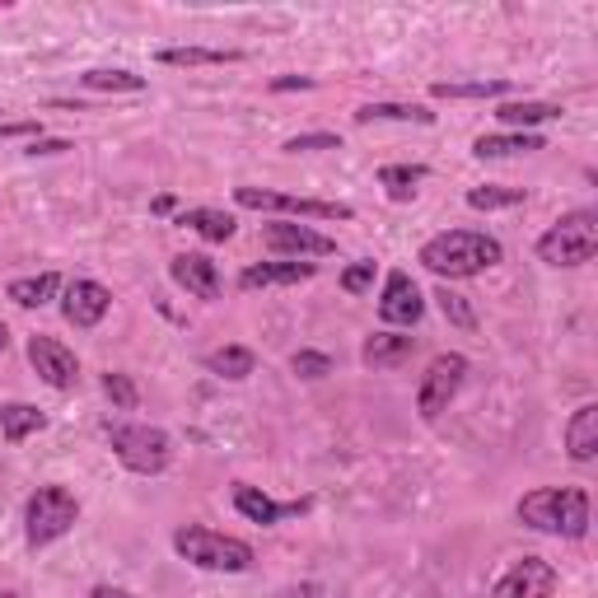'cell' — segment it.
<instances>
[{
    "mask_svg": "<svg viewBox=\"0 0 598 598\" xmlns=\"http://www.w3.org/2000/svg\"><path fill=\"white\" fill-rule=\"evenodd\" d=\"M501 258H505L501 239L477 235V229H448V235H435V239L421 248V262H426V267L435 272V276H444V280L477 276V272L495 267Z\"/></svg>",
    "mask_w": 598,
    "mask_h": 598,
    "instance_id": "obj_1",
    "label": "cell"
},
{
    "mask_svg": "<svg viewBox=\"0 0 598 598\" xmlns=\"http://www.w3.org/2000/svg\"><path fill=\"white\" fill-rule=\"evenodd\" d=\"M519 524L557 538H585L589 534V495L579 487H542L519 501Z\"/></svg>",
    "mask_w": 598,
    "mask_h": 598,
    "instance_id": "obj_2",
    "label": "cell"
},
{
    "mask_svg": "<svg viewBox=\"0 0 598 598\" xmlns=\"http://www.w3.org/2000/svg\"><path fill=\"white\" fill-rule=\"evenodd\" d=\"M174 552L182 561H192V566L202 571H225V575H239L253 566V547L239 542V538H225V534H211L202 524H188L174 534Z\"/></svg>",
    "mask_w": 598,
    "mask_h": 598,
    "instance_id": "obj_3",
    "label": "cell"
},
{
    "mask_svg": "<svg viewBox=\"0 0 598 598\" xmlns=\"http://www.w3.org/2000/svg\"><path fill=\"white\" fill-rule=\"evenodd\" d=\"M598 253V215L594 211H571L538 239V258L552 267H585Z\"/></svg>",
    "mask_w": 598,
    "mask_h": 598,
    "instance_id": "obj_4",
    "label": "cell"
},
{
    "mask_svg": "<svg viewBox=\"0 0 598 598\" xmlns=\"http://www.w3.org/2000/svg\"><path fill=\"white\" fill-rule=\"evenodd\" d=\"M80 519V501L65 487H38L28 495V510H24V534L28 547H47L57 542L61 534H71V524Z\"/></svg>",
    "mask_w": 598,
    "mask_h": 598,
    "instance_id": "obj_5",
    "label": "cell"
},
{
    "mask_svg": "<svg viewBox=\"0 0 598 598\" xmlns=\"http://www.w3.org/2000/svg\"><path fill=\"white\" fill-rule=\"evenodd\" d=\"M108 444H112V454L141 477L164 473L174 458V440L164 435L159 426H108Z\"/></svg>",
    "mask_w": 598,
    "mask_h": 598,
    "instance_id": "obj_6",
    "label": "cell"
},
{
    "mask_svg": "<svg viewBox=\"0 0 598 598\" xmlns=\"http://www.w3.org/2000/svg\"><path fill=\"white\" fill-rule=\"evenodd\" d=\"M235 202L243 211H276V215H309V220H351L346 202H309V196H286L267 188H235Z\"/></svg>",
    "mask_w": 598,
    "mask_h": 598,
    "instance_id": "obj_7",
    "label": "cell"
},
{
    "mask_svg": "<svg viewBox=\"0 0 598 598\" xmlns=\"http://www.w3.org/2000/svg\"><path fill=\"white\" fill-rule=\"evenodd\" d=\"M463 379H468V360L463 356H435L430 360V370H426L421 388H417V411L426 421H435L440 411H448V403H454L458 388H463Z\"/></svg>",
    "mask_w": 598,
    "mask_h": 598,
    "instance_id": "obj_8",
    "label": "cell"
},
{
    "mask_svg": "<svg viewBox=\"0 0 598 598\" xmlns=\"http://www.w3.org/2000/svg\"><path fill=\"white\" fill-rule=\"evenodd\" d=\"M552 594H557V571H552V561H542V557L514 561L491 589V598H552Z\"/></svg>",
    "mask_w": 598,
    "mask_h": 598,
    "instance_id": "obj_9",
    "label": "cell"
},
{
    "mask_svg": "<svg viewBox=\"0 0 598 598\" xmlns=\"http://www.w3.org/2000/svg\"><path fill=\"white\" fill-rule=\"evenodd\" d=\"M28 364L38 370L43 384H52V388H75L80 384V360L65 351L57 337H28Z\"/></svg>",
    "mask_w": 598,
    "mask_h": 598,
    "instance_id": "obj_10",
    "label": "cell"
},
{
    "mask_svg": "<svg viewBox=\"0 0 598 598\" xmlns=\"http://www.w3.org/2000/svg\"><path fill=\"white\" fill-rule=\"evenodd\" d=\"M262 243H267L272 253H295V258L337 253V243H332L327 235H319V229H309V225H290V220H276V225L262 229Z\"/></svg>",
    "mask_w": 598,
    "mask_h": 598,
    "instance_id": "obj_11",
    "label": "cell"
},
{
    "mask_svg": "<svg viewBox=\"0 0 598 598\" xmlns=\"http://www.w3.org/2000/svg\"><path fill=\"white\" fill-rule=\"evenodd\" d=\"M421 313H426V299L417 290V280H411L407 272H388L384 299H379V319L397 323V327H411V323H421Z\"/></svg>",
    "mask_w": 598,
    "mask_h": 598,
    "instance_id": "obj_12",
    "label": "cell"
},
{
    "mask_svg": "<svg viewBox=\"0 0 598 598\" xmlns=\"http://www.w3.org/2000/svg\"><path fill=\"white\" fill-rule=\"evenodd\" d=\"M108 309H112V295H108V286H98V280H71V286H65V299H61L65 323L98 327Z\"/></svg>",
    "mask_w": 598,
    "mask_h": 598,
    "instance_id": "obj_13",
    "label": "cell"
},
{
    "mask_svg": "<svg viewBox=\"0 0 598 598\" xmlns=\"http://www.w3.org/2000/svg\"><path fill=\"white\" fill-rule=\"evenodd\" d=\"M169 276H174L188 295H196V299H220V272H215V262L202 258V253L174 258V262H169Z\"/></svg>",
    "mask_w": 598,
    "mask_h": 598,
    "instance_id": "obj_14",
    "label": "cell"
},
{
    "mask_svg": "<svg viewBox=\"0 0 598 598\" xmlns=\"http://www.w3.org/2000/svg\"><path fill=\"white\" fill-rule=\"evenodd\" d=\"M235 510L243 514L248 524H262V528H267V524H280V519H295V514H304V510H309V501L276 505L272 495H262L258 487H243V481H239V487H235Z\"/></svg>",
    "mask_w": 598,
    "mask_h": 598,
    "instance_id": "obj_15",
    "label": "cell"
},
{
    "mask_svg": "<svg viewBox=\"0 0 598 598\" xmlns=\"http://www.w3.org/2000/svg\"><path fill=\"white\" fill-rule=\"evenodd\" d=\"M411 351H417V337H403V332H374V337L360 346V360L370 364V370H397L403 360H411Z\"/></svg>",
    "mask_w": 598,
    "mask_h": 598,
    "instance_id": "obj_16",
    "label": "cell"
},
{
    "mask_svg": "<svg viewBox=\"0 0 598 598\" xmlns=\"http://www.w3.org/2000/svg\"><path fill=\"white\" fill-rule=\"evenodd\" d=\"M313 262H258V267H248L239 276V290H262V286H299V280H309Z\"/></svg>",
    "mask_w": 598,
    "mask_h": 598,
    "instance_id": "obj_17",
    "label": "cell"
},
{
    "mask_svg": "<svg viewBox=\"0 0 598 598\" xmlns=\"http://www.w3.org/2000/svg\"><path fill=\"white\" fill-rule=\"evenodd\" d=\"M566 448H571L575 463H594L598 458V407L594 403L575 407V417L566 426Z\"/></svg>",
    "mask_w": 598,
    "mask_h": 598,
    "instance_id": "obj_18",
    "label": "cell"
},
{
    "mask_svg": "<svg viewBox=\"0 0 598 598\" xmlns=\"http://www.w3.org/2000/svg\"><path fill=\"white\" fill-rule=\"evenodd\" d=\"M178 225H182V229H196V235L211 239V243L235 239V215L211 211V206H192V211H182V215H178Z\"/></svg>",
    "mask_w": 598,
    "mask_h": 598,
    "instance_id": "obj_19",
    "label": "cell"
},
{
    "mask_svg": "<svg viewBox=\"0 0 598 598\" xmlns=\"http://www.w3.org/2000/svg\"><path fill=\"white\" fill-rule=\"evenodd\" d=\"M528 150H542V136H534V131H510V136H477V141H473V155H477V159L528 155Z\"/></svg>",
    "mask_w": 598,
    "mask_h": 598,
    "instance_id": "obj_20",
    "label": "cell"
},
{
    "mask_svg": "<svg viewBox=\"0 0 598 598\" xmlns=\"http://www.w3.org/2000/svg\"><path fill=\"white\" fill-rule=\"evenodd\" d=\"M159 61L164 65H235L243 61V52H235V47H164Z\"/></svg>",
    "mask_w": 598,
    "mask_h": 598,
    "instance_id": "obj_21",
    "label": "cell"
},
{
    "mask_svg": "<svg viewBox=\"0 0 598 598\" xmlns=\"http://www.w3.org/2000/svg\"><path fill=\"white\" fill-rule=\"evenodd\" d=\"M426 182V164H384L379 169V188H388L393 202H411Z\"/></svg>",
    "mask_w": 598,
    "mask_h": 598,
    "instance_id": "obj_22",
    "label": "cell"
},
{
    "mask_svg": "<svg viewBox=\"0 0 598 598\" xmlns=\"http://www.w3.org/2000/svg\"><path fill=\"white\" fill-rule=\"evenodd\" d=\"M57 290H61V276H57V272L10 280V299H14V304H20V309H43L47 299H57Z\"/></svg>",
    "mask_w": 598,
    "mask_h": 598,
    "instance_id": "obj_23",
    "label": "cell"
},
{
    "mask_svg": "<svg viewBox=\"0 0 598 598\" xmlns=\"http://www.w3.org/2000/svg\"><path fill=\"white\" fill-rule=\"evenodd\" d=\"M47 417L38 407H28V403H10V407H0V435H5V444H20L28 440L33 430H43Z\"/></svg>",
    "mask_w": 598,
    "mask_h": 598,
    "instance_id": "obj_24",
    "label": "cell"
},
{
    "mask_svg": "<svg viewBox=\"0 0 598 598\" xmlns=\"http://www.w3.org/2000/svg\"><path fill=\"white\" fill-rule=\"evenodd\" d=\"M356 122L360 127H370V122H421V127H430L435 112H426L421 104H364L356 112Z\"/></svg>",
    "mask_w": 598,
    "mask_h": 598,
    "instance_id": "obj_25",
    "label": "cell"
},
{
    "mask_svg": "<svg viewBox=\"0 0 598 598\" xmlns=\"http://www.w3.org/2000/svg\"><path fill=\"white\" fill-rule=\"evenodd\" d=\"M495 118L505 127H538V122H552L561 118V104H542V98H524V104H501Z\"/></svg>",
    "mask_w": 598,
    "mask_h": 598,
    "instance_id": "obj_26",
    "label": "cell"
},
{
    "mask_svg": "<svg viewBox=\"0 0 598 598\" xmlns=\"http://www.w3.org/2000/svg\"><path fill=\"white\" fill-rule=\"evenodd\" d=\"M206 364H211V374H220V379H248L258 356L248 351V346H220V351L206 356Z\"/></svg>",
    "mask_w": 598,
    "mask_h": 598,
    "instance_id": "obj_27",
    "label": "cell"
},
{
    "mask_svg": "<svg viewBox=\"0 0 598 598\" xmlns=\"http://www.w3.org/2000/svg\"><path fill=\"white\" fill-rule=\"evenodd\" d=\"M435 98H501L510 94V80H468V85H454V80H440L430 85Z\"/></svg>",
    "mask_w": 598,
    "mask_h": 598,
    "instance_id": "obj_28",
    "label": "cell"
},
{
    "mask_svg": "<svg viewBox=\"0 0 598 598\" xmlns=\"http://www.w3.org/2000/svg\"><path fill=\"white\" fill-rule=\"evenodd\" d=\"M89 89H108V94H141L145 89V75H131V71H85L80 75Z\"/></svg>",
    "mask_w": 598,
    "mask_h": 598,
    "instance_id": "obj_29",
    "label": "cell"
},
{
    "mask_svg": "<svg viewBox=\"0 0 598 598\" xmlns=\"http://www.w3.org/2000/svg\"><path fill=\"white\" fill-rule=\"evenodd\" d=\"M519 202H524V188H501V182H487V188L468 192L473 211H501V206H519Z\"/></svg>",
    "mask_w": 598,
    "mask_h": 598,
    "instance_id": "obj_30",
    "label": "cell"
},
{
    "mask_svg": "<svg viewBox=\"0 0 598 598\" xmlns=\"http://www.w3.org/2000/svg\"><path fill=\"white\" fill-rule=\"evenodd\" d=\"M435 299H440V313H444V319L454 323V327H468V332L477 327V313L468 309V299H463V295H454V290L444 286V290H440Z\"/></svg>",
    "mask_w": 598,
    "mask_h": 598,
    "instance_id": "obj_31",
    "label": "cell"
},
{
    "mask_svg": "<svg viewBox=\"0 0 598 598\" xmlns=\"http://www.w3.org/2000/svg\"><path fill=\"white\" fill-rule=\"evenodd\" d=\"M290 370L299 379H327L332 374V356H323V351H295L290 356Z\"/></svg>",
    "mask_w": 598,
    "mask_h": 598,
    "instance_id": "obj_32",
    "label": "cell"
},
{
    "mask_svg": "<svg viewBox=\"0 0 598 598\" xmlns=\"http://www.w3.org/2000/svg\"><path fill=\"white\" fill-rule=\"evenodd\" d=\"M280 150H286V155H309V150H342V136H332V131H309V136H290Z\"/></svg>",
    "mask_w": 598,
    "mask_h": 598,
    "instance_id": "obj_33",
    "label": "cell"
},
{
    "mask_svg": "<svg viewBox=\"0 0 598 598\" xmlns=\"http://www.w3.org/2000/svg\"><path fill=\"white\" fill-rule=\"evenodd\" d=\"M370 286H374V262H370V258L342 272V290H346V295H364Z\"/></svg>",
    "mask_w": 598,
    "mask_h": 598,
    "instance_id": "obj_34",
    "label": "cell"
},
{
    "mask_svg": "<svg viewBox=\"0 0 598 598\" xmlns=\"http://www.w3.org/2000/svg\"><path fill=\"white\" fill-rule=\"evenodd\" d=\"M104 393H108L118 407H127V411L136 407V384H131L127 374H104Z\"/></svg>",
    "mask_w": 598,
    "mask_h": 598,
    "instance_id": "obj_35",
    "label": "cell"
},
{
    "mask_svg": "<svg viewBox=\"0 0 598 598\" xmlns=\"http://www.w3.org/2000/svg\"><path fill=\"white\" fill-rule=\"evenodd\" d=\"M14 136L43 141V127H38V122H0V141H14Z\"/></svg>",
    "mask_w": 598,
    "mask_h": 598,
    "instance_id": "obj_36",
    "label": "cell"
},
{
    "mask_svg": "<svg viewBox=\"0 0 598 598\" xmlns=\"http://www.w3.org/2000/svg\"><path fill=\"white\" fill-rule=\"evenodd\" d=\"M272 89H276V94H286V89H313V75H280V80H272Z\"/></svg>",
    "mask_w": 598,
    "mask_h": 598,
    "instance_id": "obj_37",
    "label": "cell"
},
{
    "mask_svg": "<svg viewBox=\"0 0 598 598\" xmlns=\"http://www.w3.org/2000/svg\"><path fill=\"white\" fill-rule=\"evenodd\" d=\"M61 150H71V141H33L28 155H61Z\"/></svg>",
    "mask_w": 598,
    "mask_h": 598,
    "instance_id": "obj_38",
    "label": "cell"
},
{
    "mask_svg": "<svg viewBox=\"0 0 598 598\" xmlns=\"http://www.w3.org/2000/svg\"><path fill=\"white\" fill-rule=\"evenodd\" d=\"M89 598H136V594H127V589H112V585H98Z\"/></svg>",
    "mask_w": 598,
    "mask_h": 598,
    "instance_id": "obj_39",
    "label": "cell"
},
{
    "mask_svg": "<svg viewBox=\"0 0 598 598\" xmlns=\"http://www.w3.org/2000/svg\"><path fill=\"white\" fill-rule=\"evenodd\" d=\"M5 342H10V332H5V323H0V351H5Z\"/></svg>",
    "mask_w": 598,
    "mask_h": 598,
    "instance_id": "obj_40",
    "label": "cell"
}]
</instances>
